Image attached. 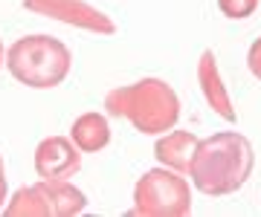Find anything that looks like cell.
Masks as SVG:
<instances>
[{
    "instance_id": "6da1fadb",
    "label": "cell",
    "mask_w": 261,
    "mask_h": 217,
    "mask_svg": "<svg viewBox=\"0 0 261 217\" xmlns=\"http://www.w3.org/2000/svg\"><path fill=\"white\" fill-rule=\"evenodd\" d=\"M252 165H255L252 142L235 131H224L197 145L189 177L200 194L226 197L250 179Z\"/></svg>"
},
{
    "instance_id": "7a4b0ae2",
    "label": "cell",
    "mask_w": 261,
    "mask_h": 217,
    "mask_svg": "<svg viewBox=\"0 0 261 217\" xmlns=\"http://www.w3.org/2000/svg\"><path fill=\"white\" fill-rule=\"evenodd\" d=\"M108 113L128 119L140 133H166L180 119V99L163 78H142L108 96Z\"/></svg>"
},
{
    "instance_id": "3957f363",
    "label": "cell",
    "mask_w": 261,
    "mask_h": 217,
    "mask_svg": "<svg viewBox=\"0 0 261 217\" xmlns=\"http://www.w3.org/2000/svg\"><path fill=\"white\" fill-rule=\"evenodd\" d=\"M70 61H73L70 49L49 35H27L15 41L6 55L12 76L35 90H49L61 84L70 73Z\"/></svg>"
},
{
    "instance_id": "277c9868",
    "label": "cell",
    "mask_w": 261,
    "mask_h": 217,
    "mask_svg": "<svg viewBox=\"0 0 261 217\" xmlns=\"http://www.w3.org/2000/svg\"><path fill=\"white\" fill-rule=\"evenodd\" d=\"M192 211V191L183 174L171 168H154L142 174L134 189L130 214L140 217H186Z\"/></svg>"
},
{
    "instance_id": "5b68a950",
    "label": "cell",
    "mask_w": 261,
    "mask_h": 217,
    "mask_svg": "<svg viewBox=\"0 0 261 217\" xmlns=\"http://www.w3.org/2000/svg\"><path fill=\"white\" fill-rule=\"evenodd\" d=\"M23 6L32 12H41L53 20H61V23H70L75 29H87V32H102V35H111L113 20L108 15H102L99 9L87 6L82 0H23Z\"/></svg>"
},
{
    "instance_id": "8992f818",
    "label": "cell",
    "mask_w": 261,
    "mask_h": 217,
    "mask_svg": "<svg viewBox=\"0 0 261 217\" xmlns=\"http://www.w3.org/2000/svg\"><path fill=\"white\" fill-rule=\"evenodd\" d=\"M82 160H79V151L61 136H49L38 145L35 153V168L38 174L49 182H64L79 171Z\"/></svg>"
},
{
    "instance_id": "52a82bcc",
    "label": "cell",
    "mask_w": 261,
    "mask_h": 217,
    "mask_svg": "<svg viewBox=\"0 0 261 217\" xmlns=\"http://www.w3.org/2000/svg\"><path fill=\"white\" fill-rule=\"evenodd\" d=\"M197 81H200V93H203L206 104L215 110V116H221L224 122H235L238 113H235L232 99H229V93L224 87V78H221V70H218L212 49H206L200 55V61H197Z\"/></svg>"
},
{
    "instance_id": "ba28073f",
    "label": "cell",
    "mask_w": 261,
    "mask_h": 217,
    "mask_svg": "<svg viewBox=\"0 0 261 217\" xmlns=\"http://www.w3.org/2000/svg\"><path fill=\"white\" fill-rule=\"evenodd\" d=\"M197 145H200V139H197L195 133L174 131V128H171V131H166L163 136H160L154 153H157V160L163 162L166 168L177 171V174H189Z\"/></svg>"
},
{
    "instance_id": "9c48e42d",
    "label": "cell",
    "mask_w": 261,
    "mask_h": 217,
    "mask_svg": "<svg viewBox=\"0 0 261 217\" xmlns=\"http://www.w3.org/2000/svg\"><path fill=\"white\" fill-rule=\"evenodd\" d=\"M73 142H75V148L84 153L102 151L105 145L111 142V128L105 122V116H99V113L79 116L73 125Z\"/></svg>"
},
{
    "instance_id": "30bf717a",
    "label": "cell",
    "mask_w": 261,
    "mask_h": 217,
    "mask_svg": "<svg viewBox=\"0 0 261 217\" xmlns=\"http://www.w3.org/2000/svg\"><path fill=\"white\" fill-rule=\"evenodd\" d=\"M9 214H53V200H49L47 182L20 189L15 200L9 203Z\"/></svg>"
},
{
    "instance_id": "8fae6325",
    "label": "cell",
    "mask_w": 261,
    "mask_h": 217,
    "mask_svg": "<svg viewBox=\"0 0 261 217\" xmlns=\"http://www.w3.org/2000/svg\"><path fill=\"white\" fill-rule=\"evenodd\" d=\"M218 6H221L226 18L241 20V18H250L252 12L258 9V0H218Z\"/></svg>"
},
{
    "instance_id": "7c38bea8",
    "label": "cell",
    "mask_w": 261,
    "mask_h": 217,
    "mask_svg": "<svg viewBox=\"0 0 261 217\" xmlns=\"http://www.w3.org/2000/svg\"><path fill=\"white\" fill-rule=\"evenodd\" d=\"M247 64H250V73L261 81V38L250 47V55H247Z\"/></svg>"
},
{
    "instance_id": "4fadbf2b",
    "label": "cell",
    "mask_w": 261,
    "mask_h": 217,
    "mask_svg": "<svg viewBox=\"0 0 261 217\" xmlns=\"http://www.w3.org/2000/svg\"><path fill=\"white\" fill-rule=\"evenodd\" d=\"M6 200V179H3V162H0V206Z\"/></svg>"
},
{
    "instance_id": "5bb4252c",
    "label": "cell",
    "mask_w": 261,
    "mask_h": 217,
    "mask_svg": "<svg viewBox=\"0 0 261 217\" xmlns=\"http://www.w3.org/2000/svg\"><path fill=\"white\" fill-rule=\"evenodd\" d=\"M0 64H3V44H0Z\"/></svg>"
}]
</instances>
